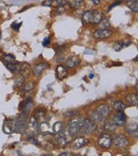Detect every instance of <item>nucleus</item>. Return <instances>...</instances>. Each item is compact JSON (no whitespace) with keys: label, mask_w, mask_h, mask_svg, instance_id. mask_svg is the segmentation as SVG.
Returning a JSON list of instances; mask_svg holds the SVG:
<instances>
[{"label":"nucleus","mask_w":138,"mask_h":156,"mask_svg":"<svg viewBox=\"0 0 138 156\" xmlns=\"http://www.w3.org/2000/svg\"><path fill=\"white\" fill-rule=\"evenodd\" d=\"M103 19H104L103 13L98 9L88 10L84 12L82 16V21L84 23H90L93 25L99 24L101 21H103Z\"/></svg>","instance_id":"1"},{"label":"nucleus","mask_w":138,"mask_h":156,"mask_svg":"<svg viewBox=\"0 0 138 156\" xmlns=\"http://www.w3.org/2000/svg\"><path fill=\"white\" fill-rule=\"evenodd\" d=\"M99 24H100L101 29H105V28H108L109 27H110V21L108 20H105L103 21H101Z\"/></svg>","instance_id":"33"},{"label":"nucleus","mask_w":138,"mask_h":156,"mask_svg":"<svg viewBox=\"0 0 138 156\" xmlns=\"http://www.w3.org/2000/svg\"><path fill=\"white\" fill-rule=\"evenodd\" d=\"M50 44V38H49V37H46V38H44V41H43V45L44 46H47V45H49Z\"/></svg>","instance_id":"37"},{"label":"nucleus","mask_w":138,"mask_h":156,"mask_svg":"<svg viewBox=\"0 0 138 156\" xmlns=\"http://www.w3.org/2000/svg\"><path fill=\"white\" fill-rule=\"evenodd\" d=\"M68 4L67 0H53L51 3V6H56V7H63Z\"/></svg>","instance_id":"26"},{"label":"nucleus","mask_w":138,"mask_h":156,"mask_svg":"<svg viewBox=\"0 0 138 156\" xmlns=\"http://www.w3.org/2000/svg\"><path fill=\"white\" fill-rule=\"evenodd\" d=\"M96 111L103 117V118H107L108 117L110 114H111V109L108 106L105 105V104H101L99 105L96 108Z\"/></svg>","instance_id":"14"},{"label":"nucleus","mask_w":138,"mask_h":156,"mask_svg":"<svg viewBox=\"0 0 138 156\" xmlns=\"http://www.w3.org/2000/svg\"><path fill=\"white\" fill-rule=\"evenodd\" d=\"M138 131V126L137 123L136 122H130L129 123L127 126H126V131L130 134V135H133V134H137Z\"/></svg>","instance_id":"20"},{"label":"nucleus","mask_w":138,"mask_h":156,"mask_svg":"<svg viewBox=\"0 0 138 156\" xmlns=\"http://www.w3.org/2000/svg\"><path fill=\"white\" fill-rule=\"evenodd\" d=\"M112 122L116 126H126V122H127V118H126V114L123 111L118 110V112H116L115 114H113V117H112Z\"/></svg>","instance_id":"3"},{"label":"nucleus","mask_w":138,"mask_h":156,"mask_svg":"<svg viewBox=\"0 0 138 156\" xmlns=\"http://www.w3.org/2000/svg\"><path fill=\"white\" fill-rule=\"evenodd\" d=\"M120 4H121V1H117V2H115V3H113L112 5H110V6H109L108 9V10H107V12H109L112 9L114 8V7H115V6H117V5H119Z\"/></svg>","instance_id":"36"},{"label":"nucleus","mask_w":138,"mask_h":156,"mask_svg":"<svg viewBox=\"0 0 138 156\" xmlns=\"http://www.w3.org/2000/svg\"><path fill=\"white\" fill-rule=\"evenodd\" d=\"M81 119H72L68 121V133L70 136L78 135L80 133Z\"/></svg>","instance_id":"4"},{"label":"nucleus","mask_w":138,"mask_h":156,"mask_svg":"<svg viewBox=\"0 0 138 156\" xmlns=\"http://www.w3.org/2000/svg\"><path fill=\"white\" fill-rule=\"evenodd\" d=\"M113 108L117 110H120V111H123L126 108L127 106L121 101H116L114 103H113Z\"/></svg>","instance_id":"27"},{"label":"nucleus","mask_w":138,"mask_h":156,"mask_svg":"<svg viewBox=\"0 0 138 156\" xmlns=\"http://www.w3.org/2000/svg\"><path fill=\"white\" fill-rule=\"evenodd\" d=\"M4 60L5 62V63H10V62H16V58L15 56L11 54H9V55H5L4 56Z\"/></svg>","instance_id":"30"},{"label":"nucleus","mask_w":138,"mask_h":156,"mask_svg":"<svg viewBox=\"0 0 138 156\" xmlns=\"http://www.w3.org/2000/svg\"><path fill=\"white\" fill-rule=\"evenodd\" d=\"M1 38H2V31L0 30V40H1Z\"/></svg>","instance_id":"41"},{"label":"nucleus","mask_w":138,"mask_h":156,"mask_svg":"<svg viewBox=\"0 0 138 156\" xmlns=\"http://www.w3.org/2000/svg\"><path fill=\"white\" fill-rule=\"evenodd\" d=\"M4 131L7 134H10L11 132L16 131V122L13 120H7L4 124Z\"/></svg>","instance_id":"16"},{"label":"nucleus","mask_w":138,"mask_h":156,"mask_svg":"<svg viewBox=\"0 0 138 156\" xmlns=\"http://www.w3.org/2000/svg\"><path fill=\"white\" fill-rule=\"evenodd\" d=\"M21 24H22V22H19V23H17V22H13L12 24H11V28L13 30H15V31H16L18 32L19 29H20V27H21Z\"/></svg>","instance_id":"34"},{"label":"nucleus","mask_w":138,"mask_h":156,"mask_svg":"<svg viewBox=\"0 0 138 156\" xmlns=\"http://www.w3.org/2000/svg\"><path fill=\"white\" fill-rule=\"evenodd\" d=\"M56 142H57V144H58L59 146L62 147V148H64V147L67 144V137L63 135L62 133V134H57V136H56Z\"/></svg>","instance_id":"23"},{"label":"nucleus","mask_w":138,"mask_h":156,"mask_svg":"<svg viewBox=\"0 0 138 156\" xmlns=\"http://www.w3.org/2000/svg\"><path fill=\"white\" fill-rule=\"evenodd\" d=\"M90 119H91L93 122H101L102 119H103V117L97 111H92L90 113Z\"/></svg>","instance_id":"22"},{"label":"nucleus","mask_w":138,"mask_h":156,"mask_svg":"<svg viewBox=\"0 0 138 156\" xmlns=\"http://www.w3.org/2000/svg\"><path fill=\"white\" fill-rule=\"evenodd\" d=\"M34 84L33 82H29V83H27V84H26L25 87L23 88V90H22V92L23 93H27L29 92V91H31L33 89H34Z\"/></svg>","instance_id":"31"},{"label":"nucleus","mask_w":138,"mask_h":156,"mask_svg":"<svg viewBox=\"0 0 138 156\" xmlns=\"http://www.w3.org/2000/svg\"><path fill=\"white\" fill-rule=\"evenodd\" d=\"M96 129V126L95 122H93L91 119H81L80 120V132L86 135L90 134L92 131H94Z\"/></svg>","instance_id":"2"},{"label":"nucleus","mask_w":138,"mask_h":156,"mask_svg":"<svg viewBox=\"0 0 138 156\" xmlns=\"http://www.w3.org/2000/svg\"><path fill=\"white\" fill-rule=\"evenodd\" d=\"M87 142H88L87 139L84 136H77L72 144V148L73 149H79L84 147V145L87 144Z\"/></svg>","instance_id":"11"},{"label":"nucleus","mask_w":138,"mask_h":156,"mask_svg":"<svg viewBox=\"0 0 138 156\" xmlns=\"http://www.w3.org/2000/svg\"><path fill=\"white\" fill-rule=\"evenodd\" d=\"M27 141L28 142H30L31 144H35V145H38L39 144V143H38V140H37V138L36 137H34V136H29L28 138H27Z\"/></svg>","instance_id":"35"},{"label":"nucleus","mask_w":138,"mask_h":156,"mask_svg":"<svg viewBox=\"0 0 138 156\" xmlns=\"http://www.w3.org/2000/svg\"><path fill=\"white\" fill-rule=\"evenodd\" d=\"M104 129L106 130V131H111V132H113V131H115V129H116V126H115L112 121H108V120H107V121L104 123Z\"/></svg>","instance_id":"25"},{"label":"nucleus","mask_w":138,"mask_h":156,"mask_svg":"<svg viewBox=\"0 0 138 156\" xmlns=\"http://www.w3.org/2000/svg\"><path fill=\"white\" fill-rule=\"evenodd\" d=\"M28 126H29V125L27 124V121H25L24 119H20V120H18V122H16V131H15L23 134L28 129Z\"/></svg>","instance_id":"9"},{"label":"nucleus","mask_w":138,"mask_h":156,"mask_svg":"<svg viewBox=\"0 0 138 156\" xmlns=\"http://www.w3.org/2000/svg\"><path fill=\"white\" fill-rule=\"evenodd\" d=\"M130 44H131V41H130V39H123L121 41L115 43L113 44V48L115 51H120L121 50L125 49L126 47H128Z\"/></svg>","instance_id":"13"},{"label":"nucleus","mask_w":138,"mask_h":156,"mask_svg":"<svg viewBox=\"0 0 138 156\" xmlns=\"http://www.w3.org/2000/svg\"><path fill=\"white\" fill-rule=\"evenodd\" d=\"M80 64V58H78L77 56H70L65 61V65L66 68H74L78 67Z\"/></svg>","instance_id":"12"},{"label":"nucleus","mask_w":138,"mask_h":156,"mask_svg":"<svg viewBox=\"0 0 138 156\" xmlns=\"http://www.w3.org/2000/svg\"><path fill=\"white\" fill-rule=\"evenodd\" d=\"M6 68H8L10 72L12 73H20L21 72V69H22V66L21 63L16 62H10V63H5Z\"/></svg>","instance_id":"15"},{"label":"nucleus","mask_w":138,"mask_h":156,"mask_svg":"<svg viewBox=\"0 0 138 156\" xmlns=\"http://www.w3.org/2000/svg\"><path fill=\"white\" fill-rule=\"evenodd\" d=\"M127 102L132 106H137L138 104V97L136 93H131L126 97Z\"/></svg>","instance_id":"21"},{"label":"nucleus","mask_w":138,"mask_h":156,"mask_svg":"<svg viewBox=\"0 0 138 156\" xmlns=\"http://www.w3.org/2000/svg\"><path fill=\"white\" fill-rule=\"evenodd\" d=\"M24 82H25V78H24V77H17V78H16V80H15V86H16V88H19V87H21V86L23 85Z\"/></svg>","instance_id":"29"},{"label":"nucleus","mask_w":138,"mask_h":156,"mask_svg":"<svg viewBox=\"0 0 138 156\" xmlns=\"http://www.w3.org/2000/svg\"><path fill=\"white\" fill-rule=\"evenodd\" d=\"M113 31L108 28L105 29H99L94 33V37L96 38H108L110 36H112Z\"/></svg>","instance_id":"7"},{"label":"nucleus","mask_w":138,"mask_h":156,"mask_svg":"<svg viewBox=\"0 0 138 156\" xmlns=\"http://www.w3.org/2000/svg\"><path fill=\"white\" fill-rule=\"evenodd\" d=\"M65 49H66V46L65 45H62V46H61V47H59L58 48V50H57V51H56V55H60L61 53H62L63 51H65Z\"/></svg>","instance_id":"38"},{"label":"nucleus","mask_w":138,"mask_h":156,"mask_svg":"<svg viewBox=\"0 0 138 156\" xmlns=\"http://www.w3.org/2000/svg\"><path fill=\"white\" fill-rule=\"evenodd\" d=\"M83 4H84V0H72L69 3V6L73 9H76L81 7Z\"/></svg>","instance_id":"24"},{"label":"nucleus","mask_w":138,"mask_h":156,"mask_svg":"<svg viewBox=\"0 0 138 156\" xmlns=\"http://www.w3.org/2000/svg\"><path fill=\"white\" fill-rule=\"evenodd\" d=\"M112 141L117 148H126L129 145V140L123 134L115 135L113 136V139H112Z\"/></svg>","instance_id":"5"},{"label":"nucleus","mask_w":138,"mask_h":156,"mask_svg":"<svg viewBox=\"0 0 138 156\" xmlns=\"http://www.w3.org/2000/svg\"><path fill=\"white\" fill-rule=\"evenodd\" d=\"M124 1H126V2H131V1H135V0H124Z\"/></svg>","instance_id":"42"},{"label":"nucleus","mask_w":138,"mask_h":156,"mask_svg":"<svg viewBox=\"0 0 138 156\" xmlns=\"http://www.w3.org/2000/svg\"><path fill=\"white\" fill-rule=\"evenodd\" d=\"M33 100L31 98H27L26 100L25 103H24V106H23V114L25 116H27L29 114L30 111L32 110V108H33Z\"/></svg>","instance_id":"19"},{"label":"nucleus","mask_w":138,"mask_h":156,"mask_svg":"<svg viewBox=\"0 0 138 156\" xmlns=\"http://www.w3.org/2000/svg\"><path fill=\"white\" fill-rule=\"evenodd\" d=\"M92 2H93V4H96V5H98V4H100L101 0H92Z\"/></svg>","instance_id":"39"},{"label":"nucleus","mask_w":138,"mask_h":156,"mask_svg":"<svg viewBox=\"0 0 138 156\" xmlns=\"http://www.w3.org/2000/svg\"><path fill=\"white\" fill-rule=\"evenodd\" d=\"M128 7L130 9V10H131L132 12L137 13V11H138L137 1H136V0H135V1L129 2V4H128Z\"/></svg>","instance_id":"28"},{"label":"nucleus","mask_w":138,"mask_h":156,"mask_svg":"<svg viewBox=\"0 0 138 156\" xmlns=\"http://www.w3.org/2000/svg\"><path fill=\"white\" fill-rule=\"evenodd\" d=\"M55 72H56V76H57V78L60 79V80L65 79L67 75V69L66 68V67H64L62 65H59V66H57Z\"/></svg>","instance_id":"18"},{"label":"nucleus","mask_w":138,"mask_h":156,"mask_svg":"<svg viewBox=\"0 0 138 156\" xmlns=\"http://www.w3.org/2000/svg\"><path fill=\"white\" fill-rule=\"evenodd\" d=\"M38 126V131L40 134L42 135H46V134H51L52 133V128H50V125L46 122H40Z\"/></svg>","instance_id":"10"},{"label":"nucleus","mask_w":138,"mask_h":156,"mask_svg":"<svg viewBox=\"0 0 138 156\" xmlns=\"http://www.w3.org/2000/svg\"><path fill=\"white\" fill-rule=\"evenodd\" d=\"M45 115V111H44L42 109H37L35 111V117L36 119L44 118Z\"/></svg>","instance_id":"32"},{"label":"nucleus","mask_w":138,"mask_h":156,"mask_svg":"<svg viewBox=\"0 0 138 156\" xmlns=\"http://www.w3.org/2000/svg\"><path fill=\"white\" fill-rule=\"evenodd\" d=\"M112 136H110V134L108 133H103L99 136L98 138V144L100 145L101 148H109L112 146L113 141H112Z\"/></svg>","instance_id":"6"},{"label":"nucleus","mask_w":138,"mask_h":156,"mask_svg":"<svg viewBox=\"0 0 138 156\" xmlns=\"http://www.w3.org/2000/svg\"><path fill=\"white\" fill-rule=\"evenodd\" d=\"M48 68H49V64L48 63L39 62V63L36 64V66L34 67V70H33V73L35 76H40Z\"/></svg>","instance_id":"8"},{"label":"nucleus","mask_w":138,"mask_h":156,"mask_svg":"<svg viewBox=\"0 0 138 156\" xmlns=\"http://www.w3.org/2000/svg\"><path fill=\"white\" fill-rule=\"evenodd\" d=\"M92 78H94V74H93V73L90 74V79H92Z\"/></svg>","instance_id":"40"},{"label":"nucleus","mask_w":138,"mask_h":156,"mask_svg":"<svg viewBox=\"0 0 138 156\" xmlns=\"http://www.w3.org/2000/svg\"><path fill=\"white\" fill-rule=\"evenodd\" d=\"M66 126L64 125V123L61 122V121H57L52 126V131L55 134H62L65 131Z\"/></svg>","instance_id":"17"}]
</instances>
